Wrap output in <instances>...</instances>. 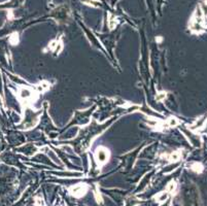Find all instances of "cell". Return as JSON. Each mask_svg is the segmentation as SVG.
Here are the masks:
<instances>
[{
	"mask_svg": "<svg viewBox=\"0 0 207 206\" xmlns=\"http://www.w3.org/2000/svg\"><path fill=\"white\" fill-rule=\"evenodd\" d=\"M88 191V186L85 184H76V186H73L71 188H69V192L72 196L76 197V198H80V197L85 196V194Z\"/></svg>",
	"mask_w": 207,
	"mask_h": 206,
	"instance_id": "cell-1",
	"label": "cell"
},
{
	"mask_svg": "<svg viewBox=\"0 0 207 206\" xmlns=\"http://www.w3.org/2000/svg\"><path fill=\"white\" fill-rule=\"evenodd\" d=\"M108 156H109V153H108V150L105 147H99L97 148L95 153V157L96 160H97V163L100 165H103L104 163H106V161L108 160Z\"/></svg>",
	"mask_w": 207,
	"mask_h": 206,
	"instance_id": "cell-2",
	"label": "cell"
},
{
	"mask_svg": "<svg viewBox=\"0 0 207 206\" xmlns=\"http://www.w3.org/2000/svg\"><path fill=\"white\" fill-rule=\"evenodd\" d=\"M166 199H167V193H160L158 196H156V200L160 203L164 202Z\"/></svg>",
	"mask_w": 207,
	"mask_h": 206,
	"instance_id": "cell-3",
	"label": "cell"
},
{
	"mask_svg": "<svg viewBox=\"0 0 207 206\" xmlns=\"http://www.w3.org/2000/svg\"><path fill=\"white\" fill-rule=\"evenodd\" d=\"M117 25V19L114 16H112V14H110V20H109V27L110 28H114V26Z\"/></svg>",
	"mask_w": 207,
	"mask_h": 206,
	"instance_id": "cell-4",
	"label": "cell"
},
{
	"mask_svg": "<svg viewBox=\"0 0 207 206\" xmlns=\"http://www.w3.org/2000/svg\"><path fill=\"white\" fill-rule=\"evenodd\" d=\"M175 182L174 181H171L169 184H168V186H167V191H169V192H172V191L175 189Z\"/></svg>",
	"mask_w": 207,
	"mask_h": 206,
	"instance_id": "cell-5",
	"label": "cell"
}]
</instances>
